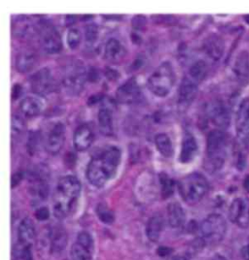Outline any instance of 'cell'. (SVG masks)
Listing matches in <instances>:
<instances>
[{"label": "cell", "instance_id": "4316f807", "mask_svg": "<svg viewBox=\"0 0 249 260\" xmlns=\"http://www.w3.org/2000/svg\"><path fill=\"white\" fill-rule=\"evenodd\" d=\"M163 228V219L162 216L155 215L149 219L146 225V235L151 242H157L162 233Z\"/></svg>", "mask_w": 249, "mask_h": 260}, {"label": "cell", "instance_id": "4fadbf2b", "mask_svg": "<svg viewBox=\"0 0 249 260\" xmlns=\"http://www.w3.org/2000/svg\"><path fill=\"white\" fill-rule=\"evenodd\" d=\"M141 95V87L134 78H130L124 83L116 92L118 101L123 104H132L140 99Z\"/></svg>", "mask_w": 249, "mask_h": 260}, {"label": "cell", "instance_id": "f546056e", "mask_svg": "<svg viewBox=\"0 0 249 260\" xmlns=\"http://www.w3.org/2000/svg\"><path fill=\"white\" fill-rule=\"evenodd\" d=\"M93 252L94 251L75 242L71 247L70 255L72 260H93Z\"/></svg>", "mask_w": 249, "mask_h": 260}, {"label": "cell", "instance_id": "c3c4849f", "mask_svg": "<svg viewBox=\"0 0 249 260\" xmlns=\"http://www.w3.org/2000/svg\"><path fill=\"white\" fill-rule=\"evenodd\" d=\"M174 260H188L187 258H185V257H182V256H179V257H175Z\"/></svg>", "mask_w": 249, "mask_h": 260}, {"label": "cell", "instance_id": "b9f144b4", "mask_svg": "<svg viewBox=\"0 0 249 260\" xmlns=\"http://www.w3.org/2000/svg\"><path fill=\"white\" fill-rule=\"evenodd\" d=\"M98 79V73L97 69L95 68H91L88 71V80L91 82H97Z\"/></svg>", "mask_w": 249, "mask_h": 260}, {"label": "cell", "instance_id": "74e56055", "mask_svg": "<svg viewBox=\"0 0 249 260\" xmlns=\"http://www.w3.org/2000/svg\"><path fill=\"white\" fill-rule=\"evenodd\" d=\"M38 145V136L36 132H32L29 140H27V149L29 152H31V154H33V152L36 151V147Z\"/></svg>", "mask_w": 249, "mask_h": 260}, {"label": "cell", "instance_id": "f1b7e54d", "mask_svg": "<svg viewBox=\"0 0 249 260\" xmlns=\"http://www.w3.org/2000/svg\"><path fill=\"white\" fill-rule=\"evenodd\" d=\"M207 74V65L202 59L197 60L194 64L189 69V78L193 80L195 83L199 84L202 82Z\"/></svg>", "mask_w": 249, "mask_h": 260}, {"label": "cell", "instance_id": "cb8c5ba5", "mask_svg": "<svg viewBox=\"0 0 249 260\" xmlns=\"http://www.w3.org/2000/svg\"><path fill=\"white\" fill-rule=\"evenodd\" d=\"M169 224L173 228H181L185 222L184 209L178 202H172L168 206Z\"/></svg>", "mask_w": 249, "mask_h": 260}, {"label": "cell", "instance_id": "ffe728a7", "mask_svg": "<svg viewBox=\"0 0 249 260\" xmlns=\"http://www.w3.org/2000/svg\"><path fill=\"white\" fill-rule=\"evenodd\" d=\"M234 72L241 84L249 82V54L247 52H241L238 54L234 65Z\"/></svg>", "mask_w": 249, "mask_h": 260}, {"label": "cell", "instance_id": "484cf974", "mask_svg": "<svg viewBox=\"0 0 249 260\" xmlns=\"http://www.w3.org/2000/svg\"><path fill=\"white\" fill-rule=\"evenodd\" d=\"M125 54V48L118 39L111 38L105 44L104 57L109 61H116L123 57Z\"/></svg>", "mask_w": 249, "mask_h": 260}, {"label": "cell", "instance_id": "9a60e30c", "mask_svg": "<svg viewBox=\"0 0 249 260\" xmlns=\"http://www.w3.org/2000/svg\"><path fill=\"white\" fill-rule=\"evenodd\" d=\"M198 92V84L189 77L184 78L178 89V105L181 108H187L195 99Z\"/></svg>", "mask_w": 249, "mask_h": 260}, {"label": "cell", "instance_id": "8fae6325", "mask_svg": "<svg viewBox=\"0 0 249 260\" xmlns=\"http://www.w3.org/2000/svg\"><path fill=\"white\" fill-rule=\"evenodd\" d=\"M229 217L232 222L241 228H249V201L238 198L233 201L229 211Z\"/></svg>", "mask_w": 249, "mask_h": 260}, {"label": "cell", "instance_id": "f35d334b", "mask_svg": "<svg viewBox=\"0 0 249 260\" xmlns=\"http://www.w3.org/2000/svg\"><path fill=\"white\" fill-rule=\"evenodd\" d=\"M18 253H19V256L21 257L22 260H33L32 248H30V247L22 248V247L19 246Z\"/></svg>", "mask_w": 249, "mask_h": 260}, {"label": "cell", "instance_id": "d590c367", "mask_svg": "<svg viewBox=\"0 0 249 260\" xmlns=\"http://www.w3.org/2000/svg\"><path fill=\"white\" fill-rule=\"evenodd\" d=\"M76 242H78L82 246L86 247L90 250L94 251V240L92 238V236L86 231H82L78 234Z\"/></svg>", "mask_w": 249, "mask_h": 260}, {"label": "cell", "instance_id": "ab89813d", "mask_svg": "<svg viewBox=\"0 0 249 260\" xmlns=\"http://www.w3.org/2000/svg\"><path fill=\"white\" fill-rule=\"evenodd\" d=\"M35 217L40 220V221H44V220H47L49 217H50V212H49V209L47 207H41L39 208L36 213H35Z\"/></svg>", "mask_w": 249, "mask_h": 260}, {"label": "cell", "instance_id": "8992f818", "mask_svg": "<svg viewBox=\"0 0 249 260\" xmlns=\"http://www.w3.org/2000/svg\"><path fill=\"white\" fill-rule=\"evenodd\" d=\"M226 231V220L218 214L209 215L201 224L202 237L207 244H216L222 241Z\"/></svg>", "mask_w": 249, "mask_h": 260}, {"label": "cell", "instance_id": "836d02e7", "mask_svg": "<svg viewBox=\"0 0 249 260\" xmlns=\"http://www.w3.org/2000/svg\"><path fill=\"white\" fill-rule=\"evenodd\" d=\"M25 127V123L23 121L22 117L18 115L12 116V136L19 137Z\"/></svg>", "mask_w": 249, "mask_h": 260}, {"label": "cell", "instance_id": "6da1fadb", "mask_svg": "<svg viewBox=\"0 0 249 260\" xmlns=\"http://www.w3.org/2000/svg\"><path fill=\"white\" fill-rule=\"evenodd\" d=\"M121 163V151L116 146H110L88 164L87 179L96 187H103L114 178Z\"/></svg>", "mask_w": 249, "mask_h": 260}, {"label": "cell", "instance_id": "f6af8a7d", "mask_svg": "<svg viewBox=\"0 0 249 260\" xmlns=\"http://www.w3.org/2000/svg\"><path fill=\"white\" fill-rule=\"evenodd\" d=\"M240 253H241V256H242V258H243V259L249 260V239L247 245L241 249Z\"/></svg>", "mask_w": 249, "mask_h": 260}, {"label": "cell", "instance_id": "e575fe53", "mask_svg": "<svg viewBox=\"0 0 249 260\" xmlns=\"http://www.w3.org/2000/svg\"><path fill=\"white\" fill-rule=\"evenodd\" d=\"M98 27L97 24H89L85 29V38L88 44H94L98 39Z\"/></svg>", "mask_w": 249, "mask_h": 260}, {"label": "cell", "instance_id": "ee69618b", "mask_svg": "<svg viewBox=\"0 0 249 260\" xmlns=\"http://www.w3.org/2000/svg\"><path fill=\"white\" fill-rule=\"evenodd\" d=\"M105 75L106 77L110 79V80H115L116 78H118L120 76L118 71L112 69V68H107L106 69V72H105Z\"/></svg>", "mask_w": 249, "mask_h": 260}, {"label": "cell", "instance_id": "1f68e13d", "mask_svg": "<svg viewBox=\"0 0 249 260\" xmlns=\"http://www.w3.org/2000/svg\"><path fill=\"white\" fill-rule=\"evenodd\" d=\"M81 40H82L81 31L76 27L69 28V30L67 31V35H66L67 46L71 50H75L76 48L79 47V45L81 43Z\"/></svg>", "mask_w": 249, "mask_h": 260}, {"label": "cell", "instance_id": "44dd1931", "mask_svg": "<svg viewBox=\"0 0 249 260\" xmlns=\"http://www.w3.org/2000/svg\"><path fill=\"white\" fill-rule=\"evenodd\" d=\"M98 119L99 131L101 132V134L104 136L113 135L114 124L112 111L106 106L101 107L98 112Z\"/></svg>", "mask_w": 249, "mask_h": 260}, {"label": "cell", "instance_id": "d6986e66", "mask_svg": "<svg viewBox=\"0 0 249 260\" xmlns=\"http://www.w3.org/2000/svg\"><path fill=\"white\" fill-rule=\"evenodd\" d=\"M43 101L36 96H26L20 103V110L26 118L33 119L37 117L43 110Z\"/></svg>", "mask_w": 249, "mask_h": 260}, {"label": "cell", "instance_id": "3957f363", "mask_svg": "<svg viewBox=\"0 0 249 260\" xmlns=\"http://www.w3.org/2000/svg\"><path fill=\"white\" fill-rule=\"evenodd\" d=\"M228 140L226 134L220 129L212 130L206 141V154L208 170H219L223 164L227 153Z\"/></svg>", "mask_w": 249, "mask_h": 260}, {"label": "cell", "instance_id": "bcb514c9", "mask_svg": "<svg viewBox=\"0 0 249 260\" xmlns=\"http://www.w3.org/2000/svg\"><path fill=\"white\" fill-rule=\"evenodd\" d=\"M131 41L133 43L141 44V35L137 32L131 33Z\"/></svg>", "mask_w": 249, "mask_h": 260}, {"label": "cell", "instance_id": "7dc6e473", "mask_svg": "<svg viewBox=\"0 0 249 260\" xmlns=\"http://www.w3.org/2000/svg\"><path fill=\"white\" fill-rule=\"evenodd\" d=\"M171 252V249H168V248H159L158 249V253L161 255V256H164L167 254H169Z\"/></svg>", "mask_w": 249, "mask_h": 260}, {"label": "cell", "instance_id": "603a6c76", "mask_svg": "<svg viewBox=\"0 0 249 260\" xmlns=\"http://www.w3.org/2000/svg\"><path fill=\"white\" fill-rule=\"evenodd\" d=\"M204 49L210 58L218 60L224 52V42L219 36L211 35L205 41Z\"/></svg>", "mask_w": 249, "mask_h": 260}, {"label": "cell", "instance_id": "7bdbcfd3", "mask_svg": "<svg viewBox=\"0 0 249 260\" xmlns=\"http://www.w3.org/2000/svg\"><path fill=\"white\" fill-rule=\"evenodd\" d=\"M21 92H22V87L19 84L14 85L13 89H12V98L17 99L21 95Z\"/></svg>", "mask_w": 249, "mask_h": 260}, {"label": "cell", "instance_id": "d4e9b609", "mask_svg": "<svg viewBox=\"0 0 249 260\" xmlns=\"http://www.w3.org/2000/svg\"><path fill=\"white\" fill-rule=\"evenodd\" d=\"M67 245V235L64 228H54L51 236V252L54 255H60Z\"/></svg>", "mask_w": 249, "mask_h": 260}, {"label": "cell", "instance_id": "7c38bea8", "mask_svg": "<svg viewBox=\"0 0 249 260\" xmlns=\"http://www.w3.org/2000/svg\"><path fill=\"white\" fill-rule=\"evenodd\" d=\"M236 129L240 142L249 144V98L242 100L238 107Z\"/></svg>", "mask_w": 249, "mask_h": 260}, {"label": "cell", "instance_id": "d6a6232c", "mask_svg": "<svg viewBox=\"0 0 249 260\" xmlns=\"http://www.w3.org/2000/svg\"><path fill=\"white\" fill-rule=\"evenodd\" d=\"M97 215L100 221L110 224L114 221V214L105 204H98L97 207Z\"/></svg>", "mask_w": 249, "mask_h": 260}, {"label": "cell", "instance_id": "60d3db41", "mask_svg": "<svg viewBox=\"0 0 249 260\" xmlns=\"http://www.w3.org/2000/svg\"><path fill=\"white\" fill-rule=\"evenodd\" d=\"M22 174L21 172H17V173L13 174L12 175V188L16 187L18 184L21 183V181L22 180Z\"/></svg>", "mask_w": 249, "mask_h": 260}, {"label": "cell", "instance_id": "7402d4cb", "mask_svg": "<svg viewBox=\"0 0 249 260\" xmlns=\"http://www.w3.org/2000/svg\"><path fill=\"white\" fill-rule=\"evenodd\" d=\"M37 61V54L33 50L22 51L21 54L17 56L16 67L19 72L26 73L33 70V67Z\"/></svg>", "mask_w": 249, "mask_h": 260}, {"label": "cell", "instance_id": "52a82bcc", "mask_svg": "<svg viewBox=\"0 0 249 260\" xmlns=\"http://www.w3.org/2000/svg\"><path fill=\"white\" fill-rule=\"evenodd\" d=\"M88 80V72L82 64L73 63L65 71L64 87L65 91L70 95H78Z\"/></svg>", "mask_w": 249, "mask_h": 260}, {"label": "cell", "instance_id": "83f0119b", "mask_svg": "<svg viewBox=\"0 0 249 260\" xmlns=\"http://www.w3.org/2000/svg\"><path fill=\"white\" fill-rule=\"evenodd\" d=\"M155 144L159 152L163 157L170 158L174 155V145L165 133H159L155 138Z\"/></svg>", "mask_w": 249, "mask_h": 260}, {"label": "cell", "instance_id": "277c9868", "mask_svg": "<svg viewBox=\"0 0 249 260\" xmlns=\"http://www.w3.org/2000/svg\"><path fill=\"white\" fill-rule=\"evenodd\" d=\"M208 183L206 177L200 173L187 175L179 183V193L185 203L196 205L208 191Z\"/></svg>", "mask_w": 249, "mask_h": 260}, {"label": "cell", "instance_id": "5bb4252c", "mask_svg": "<svg viewBox=\"0 0 249 260\" xmlns=\"http://www.w3.org/2000/svg\"><path fill=\"white\" fill-rule=\"evenodd\" d=\"M208 116L212 122L220 128H226L230 122L229 112L224 103L220 100L212 102L207 109Z\"/></svg>", "mask_w": 249, "mask_h": 260}, {"label": "cell", "instance_id": "9c48e42d", "mask_svg": "<svg viewBox=\"0 0 249 260\" xmlns=\"http://www.w3.org/2000/svg\"><path fill=\"white\" fill-rule=\"evenodd\" d=\"M31 87L37 95L45 96L54 90V81L51 70L47 67L41 68L31 77Z\"/></svg>", "mask_w": 249, "mask_h": 260}, {"label": "cell", "instance_id": "ac0fdd59", "mask_svg": "<svg viewBox=\"0 0 249 260\" xmlns=\"http://www.w3.org/2000/svg\"><path fill=\"white\" fill-rule=\"evenodd\" d=\"M198 143L196 141L195 137L191 134H186L182 140L181 151L179 154V160L183 164L192 162L197 156L198 153Z\"/></svg>", "mask_w": 249, "mask_h": 260}, {"label": "cell", "instance_id": "30bf717a", "mask_svg": "<svg viewBox=\"0 0 249 260\" xmlns=\"http://www.w3.org/2000/svg\"><path fill=\"white\" fill-rule=\"evenodd\" d=\"M65 140V126L61 121L54 123L48 131L45 139L46 151L57 154L62 150Z\"/></svg>", "mask_w": 249, "mask_h": 260}, {"label": "cell", "instance_id": "2e32d148", "mask_svg": "<svg viewBox=\"0 0 249 260\" xmlns=\"http://www.w3.org/2000/svg\"><path fill=\"white\" fill-rule=\"evenodd\" d=\"M95 134L88 124L80 125L74 132L73 145L78 152H84L92 146Z\"/></svg>", "mask_w": 249, "mask_h": 260}, {"label": "cell", "instance_id": "ba28073f", "mask_svg": "<svg viewBox=\"0 0 249 260\" xmlns=\"http://www.w3.org/2000/svg\"><path fill=\"white\" fill-rule=\"evenodd\" d=\"M38 34L44 51L48 54H58L63 49V41L57 28L48 22H40Z\"/></svg>", "mask_w": 249, "mask_h": 260}, {"label": "cell", "instance_id": "8d00e7d4", "mask_svg": "<svg viewBox=\"0 0 249 260\" xmlns=\"http://www.w3.org/2000/svg\"><path fill=\"white\" fill-rule=\"evenodd\" d=\"M131 25L137 31L143 30L145 28V25H146V18L142 15L135 16L131 21Z\"/></svg>", "mask_w": 249, "mask_h": 260}, {"label": "cell", "instance_id": "5b68a950", "mask_svg": "<svg viewBox=\"0 0 249 260\" xmlns=\"http://www.w3.org/2000/svg\"><path fill=\"white\" fill-rule=\"evenodd\" d=\"M175 84L174 66L169 61H163L157 67L147 81V87L158 98H165Z\"/></svg>", "mask_w": 249, "mask_h": 260}, {"label": "cell", "instance_id": "e0dca14e", "mask_svg": "<svg viewBox=\"0 0 249 260\" xmlns=\"http://www.w3.org/2000/svg\"><path fill=\"white\" fill-rule=\"evenodd\" d=\"M35 228L33 220L29 217L22 219L18 228V243L19 246L25 248H33V243L35 242Z\"/></svg>", "mask_w": 249, "mask_h": 260}, {"label": "cell", "instance_id": "4dcf8cb0", "mask_svg": "<svg viewBox=\"0 0 249 260\" xmlns=\"http://www.w3.org/2000/svg\"><path fill=\"white\" fill-rule=\"evenodd\" d=\"M160 184H161V190H162V197L169 198L174 194L175 184L173 179H171L167 174H160Z\"/></svg>", "mask_w": 249, "mask_h": 260}, {"label": "cell", "instance_id": "7a4b0ae2", "mask_svg": "<svg viewBox=\"0 0 249 260\" xmlns=\"http://www.w3.org/2000/svg\"><path fill=\"white\" fill-rule=\"evenodd\" d=\"M81 194V183L74 176L63 177L56 186L53 197L54 217L59 219L70 216Z\"/></svg>", "mask_w": 249, "mask_h": 260}]
</instances>
